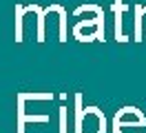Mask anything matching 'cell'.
<instances>
[{"label": "cell", "instance_id": "obj_1", "mask_svg": "<svg viewBox=\"0 0 146 133\" xmlns=\"http://www.w3.org/2000/svg\"><path fill=\"white\" fill-rule=\"evenodd\" d=\"M75 133H106V115L98 106H84L82 93H75Z\"/></svg>", "mask_w": 146, "mask_h": 133}, {"label": "cell", "instance_id": "obj_2", "mask_svg": "<svg viewBox=\"0 0 146 133\" xmlns=\"http://www.w3.org/2000/svg\"><path fill=\"white\" fill-rule=\"evenodd\" d=\"M113 124H133V126H142V129H146V115L139 111V109H135V106H122L117 113H115V118H113Z\"/></svg>", "mask_w": 146, "mask_h": 133}, {"label": "cell", "instance_id": "obj_3", "mask_svg": "<svg viewBox=\"0 0 146 133\" xmlns=\"http://www.w3.org/2000/svg\"><path fill=\"white\" fill-rule=\"evenodd\" d=\"M126 5L122 0H115L113 2V13H115V40L117 42H128V33L124 31V11H126Z\"/></svg>", "mask_w": 146, "mask_h": 133}, {"label": "cell", "instance_id": "obj_4", "mask_svg": "<svg viewBox=\"0 0 146 133\" xmlns=\"http://www.w3.org/2000/svg\"><path fill=\"white\" fill-rule=\"evenodd\" d=\"M146 13V5H135V42L144 40V31H142V20Z\"/></svg>", "mask_w": 146, "mask_h": 133}, {"label": "cell", "instance_id": "obj_5", "mask_svg": "<svg viewBox=\"0 0 146 133\" xmlns=\"http://www.w3.org/2000/svg\"><path fill=\"white\" fill-rule=\"evenodd\" d=\"M113 133H146L142 126H133V124H113Z\"/></svg>", "mask_w": 146, "mask_h": 133}, {"label": "cell", "instance_id": "obj_6", "mask_svg": "<svg viewBox=\"0 0 146 133\" xmlns=\"http://www.w3.org/2000/svg\"><path fill=\"white\" fill-rule=\"evenodd\" d=\"M58 111H60V133H66V109L60 106Z\"/></svg>", "mask_w": 146, "mask_h": 133}]
</instances>
